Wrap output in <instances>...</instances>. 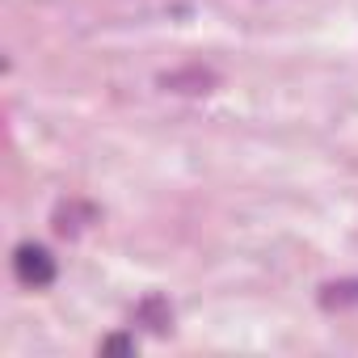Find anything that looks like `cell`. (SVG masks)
Instances as JSON below:
<instances>
[{"label":"cell","instance_id":"cell-1","mask_svg":"<svg viewBox=\"0 0 358 358\" xmlns=\"http://www.w3.org/2000/svg\"><path fill=\"white\" fill-rule=\"evenodd\" d=\"M13 274H17L22 287L43 291V287L55 282V257H51L43 245H17V249H13Z\"/></svg>","mask_w":358,"mask_h":358},{"label":"cell","instance_id":"cell-2","mask_svg":"<svg viewBox=\"0 0 358 358\" xmlns=\"http://www.w3.org/2000/svg\"><path fill=\"white\" fill-rule=\"evenodd\" d=\"M215 85H220V76H215L211 68H203V64L160 76V89H173V93H207V89H215Z\"/></svg>","mask_w":358,"mask_h":358},{"label":"cell","instance_id":"cell-3","mask_svg":"<svg viewBox=\"0 0 358 358\" xmlns=\"http://www.w3.org/2000/svg\"><path fill=\"white\" fill-rule=\"evenodd\" d=\"M320 303H324L329 312L358 308V278H337V282H324V287H320Z\"/></svg>","mask_w":358,"mask_h":358},{"label":"cell","instance_id":"cell-4","mask_svg":"<svg viewBox=\"0 0 358 358\" xmlns=\"http://www.w3.org/2000/svg\"><path fill=\"white\" fill-rule=\"evenodd\" d=\"M139 320H148V324H152V329L160 333V329H164V324L173 320V312H169V303H164V299H148V303L139 308Z\"/></svg>","mask_w":358,"mask_h":358},{"label":"cell","instance_id":"cell-5","mask_svg":"<svg viewBox=\"0 0 358 358\" xmlns=\"http://www.w3.org/2000/svg\"><path fill=\"white\" fill-rule=\"evenodd\" d=\"M101 350H106V354H135V341H131V337H106Z\"/></svg>","mask_w":358,"mask_h":358}]
</instances>
